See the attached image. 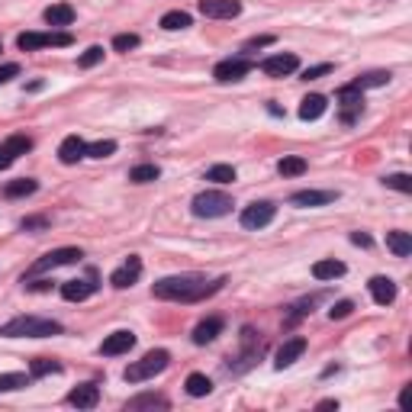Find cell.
I'll return each mask as SVG.
<instances>
[{"label":"cell","mask_w":412,"mask_h":412,"mask_svg":"<svg viewBox=\"0 0 412 412\" xmlns=\"http://www.w3.org/2000/svg\"><path fill=\"white\" fill-rule=\"evenodd\" d=\"M158 165H136V168L129 171V181L136 184H148V181H158Z\"/></svg>","instance_id":"cell-33"},{"label":"cell","mask_w":412,"mask_h":412,"mask_svg":"<svg viewBox=\"0 0 412 412\" xmlns=\"http://www.w3.org/2000/svg\"><path fill=\"white\" fill-rule=\"evenodd\" d=\"M126 409H129V412H139V409H168V399L158 397V393H142V397L129 399V403H126Z\"/></svg>","instance_id":"cell-25"},{"label":"cell","mask_w":412,"mask_h":412,"mask_svg":"<svg viewBox=\"0 0 412 412\" xmlns=\"http://www.w3.org/2000/svg\"><path fill=\"white\" fill-rule=\"evenodd\" d=\"M100 61H103V49L91 46L84 55H81V58H77V68H94V65H100Z\"/></svg>","instance_id":"cell-38"},{"label":"cell","mask_w":412,"mask_h":412,"mask_svg":"<svg viewBox=\"0 0 412 412\" xmlns=\"http://www.w3.org/2000/svg\"><path fill=\"white\" fill-rule=\"evenodd\" d=\"M206 181L232 184V181H236V168H232V165H213V168L206 171Z\"/></svg>","instance_id":"cell-34"},{"label":"cell","mask_w":412,"mask_h":412,"mask_svg":"<svg viewBox=\"0 0 412 412\" xmlns=\"http://www.w3.org/2000/svg\"><path fill=\"white\" fill-rule=\"evenodd\" d=\"M345 274V264L335 258H326V261H316L313 264V277L316 281H335V277Z\"/></svg>","instance_id":"cell-23"},{"label":"cell","mask_w":412,"mask_h":412,"mask_svg":"<svg viewBox=\"0 0 412 412\" xmlns=\"http://www.w3.org/2000/svg\"><path fill=\"white\" fill-rule=\"evenodd\" d=\"M274 216H277V206L261 200V203H252L242 210V226L245 229H264V226L274 222Z\"/></svg>","instance_id":"cell-7"},{"label":"cell","mask_w":412,"mask_h":412,"mask_svg":"<svg viewBox=\"0 0 412 412\" xmlns=\"http://www.w3.org/2000/svg\"><path fill=\"white\" fill-rule=\"evenodd\" d=\"M306 352V338L303 335H297V338H290V342H283L281 348H277V358H274V367L277 371H283V367H290V364H297L300 361V354Z\"/></svg>","instance_id":"cell-14"},{"label":"cell","mask_w":412,"mask_h":412,"mask_svg":"<svg viewBox=\"0 0 412 412\" xmlns=\"http://www.w3.org/2000/svg\"><path fill=\"white\" fill-rule=\"evenodd\" d=\"M16 75H20V65H13V61H10V65H0V84L13 81Z\"/></svg>","instance_id":"cell-43"},{"label":"cell","mask_w":412,"mask_h":412,"mask_svg":"<svg viewBox=\"0 0 412 412\" xmlns=\"http://www.w3.org/2000/svg\"><path fill=\"white\" fill-rule=\"evenodd\" d=\"M387 248L397 258H409L412 255V236L409 232H387Z\"/></svg>","instance_id":"cell-24"},{"label":"cell","mask_w":412,"mask_h":412,"mask_svg":"<svg viewBox=\"0 0 412 412\" xmlns=\"http://www.w3.org/2000/svg\"><path fill=\"white\" fill-rule=\"evenodd\" d=\"M319 409H338V399H322Z\"/></svg>","instance_id":"cell-47"},{"label":"cell","mask_w":412,"mask_h":412,"mask_svg":"<svg viewBox=\"0 0 412 412\" xmlns=\"http://www.w3.org/2000/svg\"><path fill=\"white\" fill-rule=\"evenodd\" d=\"M200 13L210 20H232L242 13V0H200Z\"/></svg>","instance_id":"cell-12"},{"label":"cell","mask_w":412,"mask_h":412,"mask_svg":"<svg viewBox=\"0 0 412 412\" xmlns=\"http://www.w3.org/2000/svg\"><path fill=\"white\" fill-rule=\"evenodd\" d=\"M168 364H171V354L165 352V348H155V352H148L142 361H132V364L122 371V380L126 383H146V380H152L155 374H161Z\"/></svg>","instance_id":"cell-3"},{"label":"cell","mask_w":412,"mask_h":412,"mask_svg":"<svg viewBox=\"0 0 412 412\" xmlns=\"http://www.w3.org/2000/svg\"><path fill=\"white\" fill-rule=\"evenodd\" d=\"M10 165H13V158H10V155L0 148V168H10Z\"/></svg>","instance_id":"cell-46"},{"label":"cell","mask_w":412,"mask_h":412,"mask_svg":"<svg viewBox=\"0 0 412 412\" xmlns=\"http://www.w3.org/2000/svg\"><path fill=\"white\" fill-rule=\"evenodd\" d=\"M30 387V377L26 374H0V393H13V390Z\"/></svg>","instance_id":"cell-35"},{"label":"cell","mask_w":412,"mask_h":412,"mask_svg":"<svg viewBox=\"0 0 412 412\" xmlns=\"http://www.w3.org/2000/svg\"><path fill=\"white\" fill-rule=\"evenodd\" d=\"M300 68V58L293 52H281V55H271V58L261 61V71L267 77H287Z\"/></svg>","instance_id":"cell-10"},{"label":"cell","mask_w":412,"mask_h":412,"mask_svg":"<svg viewBox=\"0 0 412 412\" xmlns=\"http://www.w3.org/2000/svg\"><path fill=\"white\" fill-rule=\"evenodd\" d=\"M30 374L32 377H49V374H61V364L52 358H36L30 367Z\"/></svg>","instance_id":"cell-32"},{"label":"cell","mask_w":412,"mask_h":412,"mask_svg":"<svg viewBox=\"0 0 412 412\" xmlns=\"http://www.w3.org/2000/svg\"><path fill=\"white\" fill-rule=\"evenodd\" d=\"M232 197L229 193H222V191H203L193 197L191 210L193 216H200V219H219V216H229L232 213Z\"/></svg>","instance_id":"cell-4"},{"label":"cell","mask_w":412,"mask_h":412,"mask_svg":"<svg viewBox=\"0 0 412 412\" xmlns=\"http://www.w3.org/2000/svg\"><path fill=\"white\" fill-rule=\"evenodd\" d=\"M0 52H4V42H0Z\"/></svg>","instance_id":"cell-48"},{"label":"cell","mask_w":412,"mask_h":412,"mask_svg":"<svg viewBox=\"0 0 412 412\" xmlns=\"http://www.w3.org/2000/svg\"><path fill=\"white\" fill-rule=\"evenodd\" d=\"M42 20H46L49 26H71L75 23V7H68V4H52V7L42 13Z\"/></svg>","instance_id":"cell-22"},{"label":"cell","mask_w":412,"mask_h":412,"mask_svg":"<svg viewBox=\"0 0 412 412\" xmlns=\"http://www.w3.org/2000/svg\"><path fill=\"white\" fill-rule=\"evenodd\" d=\"M277 174H281V177H300V174H306V158H297V155H290V158H281V161H277Z\"/></svg>","instance_id":"cell-27"},{"label":"cell","mask_w":412,"mask_h":412,"mask_svg":"<svg viewBox=\"0 0 412 412\" xmlns=\"http://www.w3.org/2000/svg\"><path fill=\"white\" fill-rule=\"evenodd\" d=\"M68 403L75 409H94L100 403V387L97 383H81V387H75L68 393Z\"/></svg>","instance_id":"cell-16"},{"label":"cell","mask_w":412,"mask_h":412,"mask_svg":"<svg viewBox=\"0 0 412 412\" xmlns=\"http://www.w3.org/2000/svg\"><path fill=\"white\" fill-rule=\"evenodd\" d=\"M4 338H49L61 335V322L55 319H39V316H16V319L0 326Z\"/></svg>","instance_id":"cell-2"},{"label":"cell","mask_w":412,"mask_h":412,"mask_svg":"<svg viewBox=\"0 0 412 412\" xmlns=\"http://www.w3.org/2000/svg\"><path fill=\"white\" fill-rule=\"evenodd\" d=\"M390 81V71H367V75H361L358 81H352L348 87H354V91H367V87H383Z\"/></svg>","instance_id":"cell-26"},{"label":"cell","mask_w":412,"mask_h":412,"mask_svg":"<svg viewBox=\"0 0 412 412\" xmlns=\"http://www.w3.org/2000/svg\"><path fill=\"white\" fill-rule=\"evenodd\" d=\"M49 226V219H42V216H36V219H23V229L30 232V229H46Z\"/></svg>","instance_id":"cell-44"},{"label":"cell","mask_w":412,"mask_h":412,"mask_svg":"<svg viewBox=\"0 0 412 412\" xmlns=\"http://www.w3.org/2000/svg\"><path fill=\"white\" fill-rule=\"evenodd\" d=\"M94 293H97V283L94 281H65L61 283V297L68 300V303H84Z\"/></svg>","instance_id":"cell-17"},{"label":"cell","mask_w":412,"mask_h":412,"mask_svg":"<svg viewBox=\"0 0 412 412\" xmlns=\"http://www.w3.org/2000/svg\"><path fill=\"white\" fill-rule=\"evenodd\" d=\"M139 277H142V258H139V255H129V261L113 271L110 283H113L116 290H126V287H132V283L139 281Z\"/></svg>","instance_id":"cell-13"},{"label":"cell","mask_w":412,"mask_h":412,"mask_svg":"<svg viewBox=\"0 0 412 412\" xmlns=\"http://www.w3.org/2000/svg\"><path fill=\"white\" fill-rule=\"evenodd\" d=\"M129 348H136V335L126 332V328H120V332H113V335L103 338L100 354H103V358H120V354H129Z\"/></svg>","instance_id":"cell-11"},{"label":"cell","mask_w":412,"mask_h":412,"mask_svg":"<svg viewBox=\"0 0 412 412\" xmlns=\"http://www.w3.org/2000/svg\"><path fill=\"white\" fill-rule=\"evenodd\" d=\"M383 184L393 187V191H399V193H412V177L409 174H390Z\"/></svg>","instance_id":"cell-39"},{"label":"cell","mask_w":412,"mask_h":412,"mask_svg":"<svg viewBox=\"0 0 412 412\" xmlns=\"http://www.w3.org/2000/svg\"><path fill=\"white\" fill-rule=\"evenodd\" d=\"M367 290H371L374 303H380V306H390L393 300H397V283L390 281V277H371Z\"/></svg>","instance_id":"cell-18"},{"label":"cell","mask_w":412,"mask_h":412,"mask_svg":"<svg viewBox=\"0 0 412 412\" xmlns=\"http://www.w3.org/2000/svg\"><path fill=\"white\" fill-rule=\"evenodd\" d=\"M352 313H354V303H352V300H338V303L328 309V319H332V322H335V319H348Z\"/></svg>","instance_id":"cell-40"},{"label":"cell","mask_w":412,"mask_h":412,"mask_svg":"<svg viewBox=\"0 0 412 412\" xmlns=\"http://www.w3.org/2000/svg\"><path fill=\"white\" fill-rule=\"evenodd\" d=\"M81 158H87V142L81 136H68L58 146V161L61 165H77Z\"/></svg>","instance_id":"cell-15"},{"label":"cell","mask_w":412,"mask_h":412,"mask_svg":"<svg viewBox=\"0 0 412 412\" xmlns=\"http://www.w3.org/2000/svg\"><path fill=\"white\" fill-rule=\"evenodd\" d=\"M248 71H252V61L242 55V58H226V61H219V65L213 68V77L219 81V84H236V81H242Z\"/></svg>","instance_id":"cell-8"},{"label":"cell","mask_w":412,"mask_h":412,"mask_svg":"<svg viewBox=\"0 0 412 412\" xmlns=\"http://www.w3.org/2000/svg\"><path fill=\"white\" fill-rule=\"evenodd\" d=\"M113 152H116V142H113V139H103V142H94V146H87V158H110Z\"/></svg>","instance_id":"cell-36"},{"label":"cell","mask_w":412,"mask_h":412,"mask_svg":"<svg viewBox=\"0 0 412 412\" xmlns=\"http://www.w3.org/2000/svg\"><path fill=\"white\" fill-rule=\"evenodd\" d=\"M338 110H342L345 122H354L364 113V91H354V87L345 84L342 91H338Z\"/></svg>","instance_id":"cell-9"},{"label":"cell","mask_w":412,"mask_h":412,"mask_svg":"<svg viewBox=\"0 0 412 412\" xmlns=\"http://www.w3.org/2000/svg\"><path fill=\"white\" fill-rule=\"evenodd\" d=\"M187 26H191V13H184V10H171V13L161 16V30H168V32L187 30Z\"/></svg>","instance_id":"cell-29"},{"label":"cell","mask_w":412,"mask_h":412,"mask_svg":"<svg viewBox=\"0 0 412 412\" xmlns=\"http://www.w3.org/2000/svg\"><path fill=\"white\" fill-rule=\"evenodd\" d=\"M326 110H328V100L319 97V94H309V97H303V103H300V120L313 122V120H319Z\"/></svg>","instance_id":"cell-21"},{"label":"cell","mask_w":412,"mask_h":412,"mask_svg":"<svg viewBox=\"0 0 412 412\" xmlns=\"http://www.w3.org/2000/svg\"><path fill=\"white\" fill-rule=\"evenodd\" d=\"M75 39L71 32H23V36L16 39V46L23 49V52H36V49H49V46H71Z\"/></svg>","instance_id":"cell-6"},{"label":"cell","mask_w":412,"mask_h":412,"mask_svg":"<svg viewBox=\"0 0 412 412\" xmlns=\"http://www.w3.org/2000/svg\"><path fill=\"white\" fill-rule=\"evenodd\" d=\"M222 283H226V281L206 283L203 277H197V274H177V277H161V281L152 287V293L158 300H174V303H197V300L216 293Z\"/></svg>","instance_id":"cell-1"},{"label":"cell","mask_w":412,"mask_h":412,"mask_svg":"<svg viewBox=\"0 0 412 412\" xmlns=\"http://www.w3.org/2000/svg\"><path fill=\"white\" fill-rule=\"evenodd\" d=\"M184 387H187V393H191V397H197V399L213 393V380H210V377H203V374H191Z\"/></svg>","instance_id":"cell-28"},{"label":"cell","mask_w":412,"mask_h":412,"mask_svg":"<svg viewBox=\"0 0 412 412\" xmlns=\"http://www.w3.org/2000/svg\"><path fill=\"white\" fill-rule=\"evenodd\" d=\"M222 326H226V322H222L219 316H210V319L197 322V328H193V345L216 342V338H219V332H222Z\"/></svg>","instance_id":"cell-19"},{"label":"cell","mask_w":412,"mask_h":412,"mask_svg":"<svg viewBox=\"0 0 412 412\" xmlns=\"http://www.w3.org/2000/svg\"><path fill=\"white\" fill-rule=\"evenodd\" d=\"M332 71V65H313V68L303 71V81H316V77H326Z\"/></svg>","instance_id":"cell-42"},{"label":"cell","mask_w":412,"mask_h":412,"mask_svg":"<svg viewBox=\"0 0 412 412\" xmlns=\"http://www.w3.org/2000/svg\"><path fill=\"white\" fill-rule=\"evenodd\" d=\"M352 242H354V245H361V248H371V236H364V232H354Z\"/></svg>","instance_id":"cell-45"},{"label":"cell","mask_w":412,"mask_h":412,"mask_svg":"<svg viewBox=\"0 0 412 412\" xmlns=\"http://www.w3.org/2000/svg\"><path fill=\"white\" fill-rule=\"evenodd\" d=\"M84 258L81 248H55V252L42 255L36 264L26 271V277H36V274H46V271H55V267H65V264H77V261Z\"/></svg>","instance_id":"cell-5"},{"label":"cell","mask_w":412,"mask_h":412,"mask_svg":"<svg viewBox=\"0 0 412 412\" xmlns=\"http://www.w3.org/2000/svg\"><path fill=\"white\" fill-rule=\"evenodd\" d=\"M0 148H4L10 158H20V155H26L32 148V139L30 136H7V142H4Z\"/></svg>","instance_id":"cell-30"},{"label":"cell","mask_w":412,"mask_h":412,"mask_svg":"<svg viewBox=\"0 0 412 412\" xmlns=\"http://www.w3.org/2000/svg\"><path fill=\"white\" fill-rule=\"evenodd\" d=\"M264 46H274V36H255V39H248L242 46V52L248 55V52H258V49H264Z\"/></svg>","instance_id":"cell-41"},{"label":"cell","mask_w":412,"mask_h":412,"mask_svg":"<svg viewBox=\"0 0 412 412\" xmlns=\"http://www.w3.org/2000/svg\"><path fill=\"white\" fill-rule=\"evenodd\" d=\"M39 184L32 181V177H20V181H10L7 187H4V193H7L10 200L13 197H30V193H36Z\"/></svg>","instance_id":"cell-31"},{"label":"cell","mask_w":412,"mask_h":412,"mask_svg":"<svg viewBox=\"0 0 412 412\" xmlns=\"http://www.w3.org/2000/svg\"><path fill=\"white\" fill-rule=\"evenodd\" d=\"M139 42H142V39H139L136 32H120V36L113 39V49L116 52H132V49H139Z\"/></svg>","instance_id":"cell-37"},{"label":"cell","mask_w":412,"mask_h":412,"mask_svg":"<svg viewBox=\"0 0 412 412\" xmlns=\"http://www.w3.org/2000/svg\"><path fill=\"white\" fill-rule=\"evenodd\" d=\"M338 193L335 191H297L290 197L293 206H326V203H335Z\"/></svg>","instance_id":"cell-20"}]
</instances>
